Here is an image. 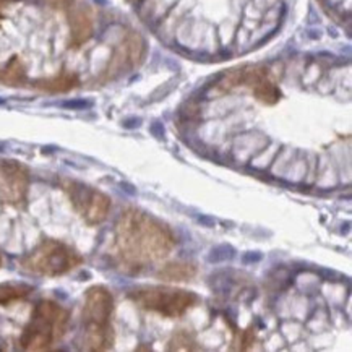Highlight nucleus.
<instances>
[{
    "label": "nucleus",
    "instance_id": "nucleus-1",
    "mask_svg": "<svg viewBox=\"0 0 352 352\" xmlns=\"http://www.w3.org/2000/svg\"><path fill=\"white\" fill-rule=\"evenodd\" d=\"M117 245L125 261L143 265L164 258L174 247V237L151 216L130 210L117 223Z\"/></svg>",
    "mask_w": 352,
    "mask_h": 352
},
{
    "label": "nucleus",
    "instance_id": "nucleus-2",
    "mask_svg": "<svg viewBox=\"0 0 352 352\" xmlns=\"http://www.w3.org/2000/svg\"><path fill=\"white\" fill-rule=\"evenodd\" d=\"M69 312L52 300H41L34 307L28 327L21 335V347L26 351H46L64 336Z\"/></svg>",
    "mask_w": 352,
    "mask_h": 352
},
{
    "label": "nucleus",
    "instance_id": "nucleus-3",
    "mask_svg": "<svg viewBox=\"0 0 352 352\" xmlns=\"http://www.w3.org/2000/svg\"><path fill=\"white\" fill-rule=\"evenodd\" d=\"M112 296L106 287L96 286L88 291L83 309L85 349L106 351L112 347Z\"/></svg>",
    "mask_w": 352,
    "mask_h": 352
},
{
    "label": "nucleus",
    "instance_id": "nucleus-4",
    "mask_svg": "<svg viewBox=\"0 0 352 352\" xmlns=\"http://www.w3.org/2000/svg\"><path fill=\"white\" fill-rule=\"evenodd\" d=\"M83 258L58 241H44L21 260L25 272L39 276H58L78 266Z\"/></svg>",
    "mask_w": 352,
    "mask_h": 352
},
{
    "label": "nucleus",
    "instance_id": "nucleus-5",
    "mask_svg": "<svg viewBox=\"0 0 352 352\" xmlns=\"http://www.w3.org/2000/svg\"><path fill=\"white\" fill-rule=\"evenodd\" d=\"M130 299L143 309L157 312L164 317H180L197 302V296L182 289L173 287H140L130 292Z\"/></svg>",
    "mask_w": 352,
    "mask_h": 352
},
{
    "label": "nucleus",
    "instance_id": "nucleus-6",
    "mask_svg": "<svg viewBox=\"0 0 352 352\" xmlns=\"http://www.w3.org/2000/svg\"><path fill=\"white\" fill-rule=\"evenodd\" d=\"M60 184L62 188L69 193L72 205L88 224H99L107 218L111 208L109 197L76 180L62 179Z\"/></svg>",
    "mask_w": 352,
    "mask_h": 352
},
{
    "label": "nucleus",
    "instance_id": "nucleus-7",
    "mask_svg": "<svg viewBox=\"0 0 352 352\" xmlns=\"http://www.w3.org/2000/svg\"><path fill=\"white\" fill-rule=\"evenodd\" d=\"M30 173L23 164L12 160H0V201L20 206L26 201Z\"/></svg>",
    "mask_w": 352,
    "mask_h": 352
},
{
    "label": "nucleus",
    "instance_id": "nucleus-8",
    "mask_svg": "<svg viewBox=\"0 0 352 352\" xmlns=\"http://www.w3.org/2000/svg\"><path fill=\"white\" fill-rule=\"evenodd\" d=\"M197 268L188 263H173L168 265L164 270L157 273V276L166 279V281H187L195 276Z\"/></svg>",
    "mask_w": 352,
    "mask_h": 352
},
{
    "label": "nucleus",
    "instance_id": "nucleus-9",
    "mask_svg": "<svg viewBox=\"0 0 352 352\" xmlns=\"http://www.w3.org/2000/svg\"><path fill=\"white\" fill-rule=\"evenodd\" d=\"M33 292V287L28 284H0V304L6 305L13 300L23 299Z\"/></svg>",
    "mask_w": 352,
    "mask_h": 352
},
{
    "label": "nucleus",
    "instance_id": "nucleus-10",
    "mask_svg": "<svg viewBox=\"0 0 352 352\" xmlns=\"http://www.w3.org/2000/svg\"><path fill=\"white\" fill-rule=\"evenodd\" d=\"M234 250L228 245H221L218 248H214L210 255V261H223V260H229L232 258Z\"/></svg>",
    "mask_w": 352,
    "mask_h": 352
},
{
    "label": "nucleus",
    "instance_id": "nucleus-11",
    "mask_svg": "<svg viewBox=\"0 0 352 352\" xmlns=\"http://www.w3.org/2000/svg\"><path fill=\"white\" fill-rule=\"evenodd\" d=\"M89 104L87 101H70V102H65L64 107H88Z\"/></svg>",
    "mask_w": 352,
    "mask_h": 352
}]
</instances>
